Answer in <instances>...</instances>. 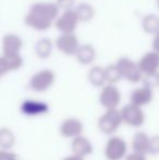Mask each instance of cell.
Returning <instances> with one entry per match:
<instances>
[{"instance_id": "6da1fadb", "label": "cell", "mask_w": 159, "mask_h": 160, "mask_svg": "<svg viewBox=\"0 0 159 160\" xmlns=\"http://www.w3.org/2000/svg\"><path fill=\"white\" fill-rule=\"evenodd\" d=\"M59 10L55 2H37L31 7L25 17V23L36 31H46L57 19Z\"/></svg>"}, {"instance_id": "7a4b0ae2", "label": "cell", "mask_w": 159, "mask_h": 160, "mask_svg": "<svg viewBox=\"0 0 159 160\" xmlns=\"http://www.w3.org/2000/svg\"><path fill=\"white\" fill-rule=\"evenodd\" d=\"M122 123L120 110L117 108L106 109V112L98 120V128L106 135H112Z\"/></svg>"}, {"instance_id": "3957f363", "label": "cell", "mask_w": 159, "mask_h": 160, "mask_svg": "<svg viewBox=\"0 0 159 160\" xmlns=\"http://www.w3.org/2000/svg\"><path fill=\"white\" fill-rule=\"evenodd\" d=\"M122 122L132 128H140L145 122V113L142 107H138L130 102L120 110Z\"/></svg>"}, {"instance_id": "277c9868", "label": "cell", "mask_w": 159, "mask_h": 160, "mask_svg": "<svg viewBox=\"0 0 159 160\" xmlns=\"http://www.w3.org/2000/svg\"><path fill=\"white\" fill-rule=\"evenodd\" d=\"M116 65L119 69L121 78H125L129 82L138 83L143 80V74L141 73L137 63L129 58H120Z\"/></svg>"}, {"instance_id": "5b68a950", "label": "cell", "mask_w": 159, "mask_h": 160, "mask_svg": "<svg viewBox=\"0 0 159 160\" xmlns=\"http://www.w3.org/2000/svg\"><path fill=\"white\" fill-rule=\"evenodd\" d=\"M127 146L124 139L112 136L107 141L105 146V157L107 160H122L127 155Z\"/></svg>"}, {"instance_id": "8992f818", "label": "cell", "mask_w": 159, "mask_h": 160, "mask_svg": "<svg viewBox=\"0 0 159 160\" xmlns=\"http://www.w3.org/2000/svg\"><path fill=\"white\" fill-rule=\"evenodd\" d=\"M56 75L51 70H42V71L35 73L30 81V86L33 91L42 93L49 89L55 83Z\"/></svg>"}, {"instance_id": "52a82bcc", "label": "cell", "mask_w": 159, "mask_h": 160, "mask_svg": "<svg viewBox=\"0 0 159 160\" xmlns=\"http://www.w3.org/2000/svg\"><path fill=\"white\" fill-rule=\"evenodd\" d=\"M55 21L56 28L61 33H73L77 28L80 20L75 11L69 9V10H64L61 15H58Z\"/></svg>"}, {"instance_id": "ba28073f", "label": "cell", "mask_w": 159, "mask_h": 160, "mask_svg": "<svg viewBox=\"0 0 159 160\" xmlns=\"http://www.w3.org/2000/svg\"><path fill=\"white\" fill-rule=\"evenodd\" d=\"M158 65L159 57L156 51L146 52L137 62V67L140 69L141 73L143 74V76L158 75Z\"/></svg>"}, {"instance_id": "9c48e42d", "label": "cell", "mask_w": 159, "mask_h": 160, "mask_svg": "<svg viewBox=\"0 0 159 160\" xmlns=\"http://www.w3.org/2000/svg\"><path fill=\"white\" fill-rule=\"evenodd\" d=\"M121 100L120 91L113 84H108L102 87L99 96V102L106 109L117 108Z\"/></svg>"}, {"instance_id": "30bf717a", "label": "cell", "mask_w": 159, "mask_h": 160, "mask_svg": "<svg viewBox=\"0 0 159 160\" xmlns=\"http://www.w3.org/2000/svg\"><path fill=\"white\" fill-rule=\"evenodd\" d=\"M56 46L62 53L72 56L75 55L80 44L77 37L73 33H62L56 42Z\"/></svg>"}, {"instance_id": "8fae6325", "label": "cell", "mask_w": 159, "mask_h": 160, "mask_svg": "<svg viewBox=\"0 0 159 160\" xmlns=\"http://www.w3.org/2000/svg\"><path fill=\"white\" fill-rule=\"evenodd\" d=\"M83 123L77 118H69L64 120L60 124V134L66 138H74V137L82 135Z\"/></svg>"}, {"instance_id": "7c38bea8", "label": "cell", "mask_w": 159, "mask_h": 160, "mask_svg": "<svg viewBox=\"0 0 159 160\" xmlns=\"http://www.w3.org/2000/svg\"><path fill=\"white\" fill-rule=\"evenodd\" d=\"M154 93L153 88L146 86V85H143L141 87L135 88L130 95V101L131 103L138 107H143V106H146L153 100Z\"/></svg>"}, {"instance_id": "4fadbf2b", "label": "cell", "mask_w": 159, "mask_h": 160, "mask_svg": "<svg viewBox=\"0 0 159 160\" xmlns=\"http://www.w3.org/2000/svg\"><path fill=\"white\" fill-rule=\"evenodd\" d=\"M71 149L74 155H77L80 157H86L91 155L94 150L93 144L86 137L79 135V136L72 138V144H71Z\"/></svg>"}, {"instance_id": "5bb4252c", "label": "cell", "mask_w": 159, "mask_h": 160, "mask_svg": "<svg viewBox=\"0 0 159 160\" xmlns=\"http://www.w3.org/2000/svg\"><path fill=\"white\" fill-rule=\"evenodd\" d=\"M23 42L15 34H7L2 39V52L3 55H15L20 53Z\"/></svg>"}, {"instance_id": "9a60e30c", "label": "cell", "mask_w": 159, "mask_h": 160, "mask_svg": "<svg viewBox=\"0 0 159 160\" xmlns=\"http://www.w3.org/2000/svg\"><path fill=\"white\" fill-rule=\"evenodd\" d=\"M48 110H49L48 105L39 100H25L21 105V111L25 116H30V117L47 113Z\"/></svg>"}, {"instance_id": "2e32d148", "label": "cell", "mask_w": 159, "mask_h": 160, "mask_svg": "<svg viewBox=\"0 0 159 160\" xmlns=\"http://www.w3.org/2000/svg\"><path fill=\"white\" fill-rule=\"evenodd\" d=\"M75 56H77V59L80 63L89 64L95 60L96 51H95V48H94L92 45L85 44V45H82V46L80 45L77 52H75Z\"/></svg>"}, {"instance_id": "e0dca14e", "label": "cell", "mask_w": 159, "mask_h": 160, "mask_svg": "<svg viewBox=\"0 0 159 160\" xmlns=\"http://www.w3.org/2000/svg\"><path fill=\"white\" fill-rule=\"evenodd\" d=\"M149 137L145 132H137L132 138V148L133 152L146 155L148 152Z\"/></svg>"}, {"instance_id": "ac0fdd59", "label": "cell", "mask_w": 159, "mask_h": 160, "mask_svg": "<svg viewBox=\"0 0 159 160\" xmlns=\"http://www.w3.org/2000/svg\"><path fill=\"white\" fill-rule=\"evenodd\" d=\"M88 80L93 86H95V87L104 86V84L106 83L104 68H102V67L92 68L88 73Z\"/></svg>"}, {"instance_id": "d6986e66", "label": "cell", "mask_w": 159, "mask_h": 160, "mask_svg": "<svg viewBox=\"0 0 159 160\" xmlns=\"http://www.w3.org/2000/svg\"><path fill=\"white\" fill-rule=\"evenodd\" d=\"M15 144L14 133L7 128H0V148L1 149H10Z\"/></svg>"}, {"instance_id": "ffe728a7", "label": "cell", "mask_w": 159, "mask_h": 160, "mask_svg": "<svg viewBox=\"0 0 159 160\" xmlns=\"http://www.w3.org/2000/svg\"><path fill=\"white\" fill-rule=\"evenodd\" d=\"M52 51V42L49 39H40L35 46V52L39 58H48Z\"/></svg>"}, {"instance_id": "44dd1931", "label": "cell", "mask_w": 159, "mask_h": 160, "mask_svg": "<svg viewBox=\"0 0 159 160\" xmlns=\"http://www.w3.org/2000/svg\"><path fill=\"white\" fill-rule=\"evenodd\" d=\"M105 70V80L108 84H116L121 80V74L116 64L108 65Z\"/></svg>"}, {"instance_id": "7402d4cb", "label": "cell", "mask_w": 159, "mask_h": 160, "mask_svg": "<svg viewBox=\"0 0 159 160\" xmlns=\"http://www.w3.org/2000/svg\"><path fill=\"white\" fill-rule=\"evenodd\" d=\"M143 28L145 32L149 34H155L158 31V18L155 14H148L144 18L142 22Z\"/></svg>"}, {"instance_id": "603a6c76", "label": "cell", "mask_w": 159, "mask_h": 160, "mask_svg": "<svg viewBox=\"0 0 159 160\" xmlns=\"http://www.w3.org/2000/svg\"><path fill=\"white\" fill-rule=\"evenodd\" d=\"M74 11L80 21H89L94 17V13H95L93 7L87 3H81Z\"/></svg>"}, {"instance_id": "cb8c5ba5", "label": "cell", "mask_w": 159, "mask_h": 160, "mask_svg": "<svg viewBox=\"0 0 159 160\" xmlns=\"http://www.w3.org/2000/svg\"><path fill=\"white\" fill-rule=\"evenodd\" d=\"M7 60L8 63L9 71H15V70L20 69L23 64V59H22L20 53H15V55H2Z\"/></svg>"}, {"instance_id": "d4e9b609", "label": "cell", "mask_w": 159, "mask_h": 160, "mask_svg": "<svg viewBox=\"0 0 159 160\" xmlns=\"http://www.w3.org/2000/svg\"><path fill=\"white\" fill-rule=\"evenodd\" d=\"M159 149V141L158 136H154L152 138H149V144H148V152L153 155H156L158 152Z\"/></svg>"}, {"instance_id": "484cf974", "label": "cell", "mask_w": 159, "mask_h": 160, "mask_svg": "<svg viewBox=\"0 0 159 160\" xmlns=\"http://www.w3.org/2000/svg\"><path fill=\"white\" fill-rule=\"evenodd\" d=\"M0 160H19V157L9 149H1L0 148Z\"/></svg>"}, {"instance_id": "4316f807", "label": "cell", "mask_w": 159, "mask_h": 160, "mask_svg": "<svg viewBox=\"0 0 159 160\" xmlns=\"http://www.w3.org/2000/svg\"><path fill=\"white\" fill-rule=\"evenodd\" d=\"M75 0H57V6L59 9H63V10H69L72 9L73 4H74Z\"/></svg>"}, {"instance_id": "83f0119b", "label": "cell", "mask_w": 159, "mask_h": 160, "mask_svg": "<svg viewBox=\"0 0 159 160\" xmlns=\"http://www.w3.org/2000/svg\"><path fill=\"white\" fill-rule=\"evenodd\" d=\"M125 160H147L146 159V155L145 154H141V152H133L132 154L125 155Z\"/></svg>"}, {"instance_id": "f1b7e54d", "label": "cell", "mask_w": 159, "mask_h": 160, "mask_svg": "<svg viewBox=\"0 0 159 160\" xmlns=\"http://www.w3.org/2000/svg\"><path fill=\"white\" fill-rule=\"evenodd\" d=\"M9 71V68H8V63H7V60L3 56L0 57V76H3L6 75Z\"/></svg>"}, {"instance_id": "f546056e", "label": "cell", "mask_w": 159, "mask_h": 160, "mask_svg": "<svg viewBox=\"0 0 159 160\" xmlns=\"http://www.w3.org/2000/svg\"><path fill=\"white\" fill-rule=\"evenodd\" d=\"M62 160H84V158L83 157H80V156H77V155H71V156H68V157H66L64 159H62Z\"/></svg>"}]
</instances>
